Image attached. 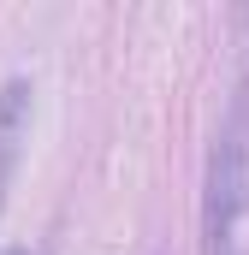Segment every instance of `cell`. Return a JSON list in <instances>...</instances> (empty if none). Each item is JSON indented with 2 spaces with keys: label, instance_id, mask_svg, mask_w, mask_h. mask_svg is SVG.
Segmentation results:
<instances>
[{
  "label": "cell",
  "instance_id": "6da1fadb",
  "mask_svg": "<svg viewBox=\"0 0 249 255\" xmlns=\"http://www.w3.org/2000/svg\"><path fill=\"white\" fill-rule=\"evenodd\" d=\"M249 83L232 95V113L208 148L202 190V255H249Z\"/></svg>",
  "mask_w": 249,
  "mask_h": 255
},
{
  "label": "cell",
  "instance_id": "7a4b0ae2",
  "mask_svg": "<svg viewBox=\"0 0 249 255\" xmlns=\"http://www.w3.org/2000/svg\"><path fill=\"white\" fill-rule=\"evenodd\" d=\"M30 77H6L0 83V208L12 190V172H18V154H24V136H30Z\"/></svg>",
  "mask_w": 249,
  "mask_h": 255
},
{
  "label": "cell",
  "instance_id": "3957f363",
  "mask_svg": "<svg viewBox=\"0 0 249 255\" xmlns=\"http://www.w3.org/2000/svg\"><path fill=\"white\" fill-rule=\"evenodd\" d=\"M12 255H24V250H12Z\"/></svg>",
  "mask_w": 249,
  "mask_h": 255
}]
</instances>
